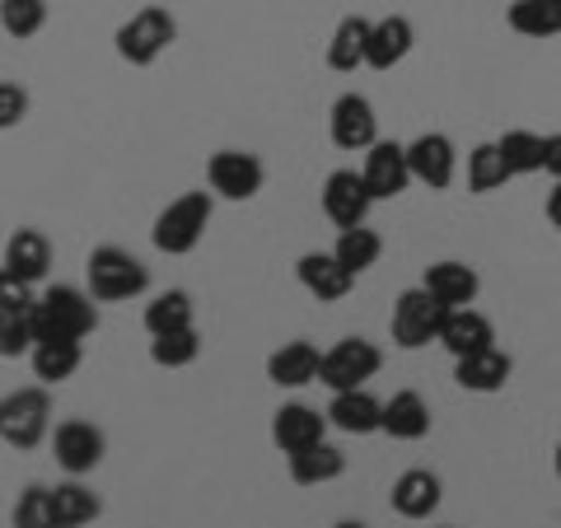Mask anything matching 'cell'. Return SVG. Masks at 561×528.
<instances>
[{
    "label": "cell",
    "mask_w": 561,
    "mask_h": 528,
    "mask_svg": "<svg viewBox=\"0 0 561 528\" xmlns=\"http://www.w3.org/2000/svg\"><path fill=\"white\" fill-rule=\"evenodd\" d=\"M33 323H38V342H84L99 328L94 295L80 286H51L38 295Z\"/></svg>",
    "instance_id": "6da1fadb"
},
{
    "label": "cell",
    "mask_w": 561,
    "mask_h": 528,
    "mask_svg": "<svg viewBox=\"0 0 561 528\" xmlns=\"http://www.w3.org/2000/svg\"><path fill=\"white\" fill-rule=\"evenodd\" d=\"M84 280H90V295L99 305H117V299H136L150 286V272L127 253V249H94L84 262Z\"/></svg>",
    "instance_id": "7a4b0ae2"
},
{
    "label": "cell",
    "mask_w": 561,
    "mask_h": 528,
    "mask_svg": "<svg viewBox=\"0 0 561 528\" xmlns=\"http://www.w3.org/2000/svg\"><path fill=\"white\" fill-rule=\"evenodd\" d=\"M449 319V305H440L426 286H412V290H402L393 299V342L402 351H416V346H431V342H440V328Z\"/></svg>",
    "instance_id": "3957f363"
},
{
    "label": "cell",
    "mask_w": 561,
    "mask_h": 528,
    "mask_svg": "<svg viewBox=\"0 0 561 528\" xmlns=\"http://www.w3.org/2000/svg\"><path fill=\"white\" fill-rule=\"evenodd\" d=\"M210 225V197L206 192H183L179 202H169L154 220V249L169 253V257H183L202 243Z\"/></svg>",
    "instance_id": "277c9868"
},
{
    "label": "cell",
    "mask_w": 561,
    "mask_h": 528,
    "mask_svg": "<svg viewBox=\"0 0 561 528\" xmlns=\"http://www.w3.org/2000/svg\"><path fill=\"white\" fill-rule=\"evenodd\" d=\"M47 426H51L47 389H20V393H10L5 402H0V435H5L10 449H20V454L38 449Z\"/></svg>",
    "instance_id": "5b68a950"
},
{
    "label": "cell",
    "mask_w": 561,
    "mask_h": 528,
    "mask_svg": "<svg viewBox=\"0 0 561 528\" xmlns=\"http://www.w3.org/2000/svg\"><path fill=\"white\" fill-rule=\"evenodd\" d=\"M173 38H179L173 14L160 10V5H146V10H136L131 20L117 28V57L131 61V66H150V61H160V51Z\"/></svg>",
    "instance_id": "8992f818"
},
{
    "label": "cell",
    "mask_w": 561,
    "mask_h": 528,
    "mask_svg": "<svg viewBox=\"0 0 561 528\" xmlns=\"http://www.w3.org/2000/svg\"><path fill=\"white\" fill-rule=\"evenodd\" d=\"M379 346L365 342V337H342L332 351H323V375L319 383H328L332 393H346V389H365V379L379 375Z\"/></svg>",
    "instance_id": "52a82bcc"
},
{
    "label": "cell",
    "mask_w": 561,
    "mask_h": 528,
    "mask_svg": "<svg viewBox=\"0 0 561 528\" xmlns=\"http://www.w3.org/2000/svg\"><path fill=\"white\" fill-rule=\"evenodd\" d=\"M206 179H210V192H220L225 202H249L267 183V169L249 150H216L206 164Z\"/></svg>",
    "instance_id": "ba28073f"
},
{
    "label": "cell",
    "mask_w": 561,
    "mask_h": 528,
    "mask_svg": "<svg viewBox=\"0 0 561 528\" xmlns=\"http://www.w3.org/2000/svg\"><path fill=\"white\" fill-rule=\"evenodd\" d=\"M370 206H375V192H370V183H365V173H356V169L328 173V183H323V216L337 225V230H356V225H365Z\"/></svg>",
    "instance_id": "9c48e42d"
},
{
    "label": "cell",
    "mask_w": 561,
    "mask_h": 528,
    "mask_svg": "<svg viewBox=\"0 0 561 528\" xmlns=\"http://www.w3.org/2000/svg\"><path fill=\"white\" fill-rule=\"evenodd\" d=\"M103 449H108V439L94 421H61L57 431H51V454H57V463L70 472V478H84V472H94L103 463Z\"/></svg>",
    "instance_id": "30bf717a"
},
{
    "label": "cell",
    "mask_w": 561,
    "mask_h": 528,
    "mask_svg": "<svg viewBox=\"0 0 561 528\" xmlns=\"http://www.w3.org/2000/svg\"><path fill=\"white\" fill-rule=\"evenodd\" d=\"M33 309H38V299L28 295V286H10L5 280V295H0V356L5 360H14V356H24V351L38 346Z\"/></svg>",
    "instance_id": "8fae6325"
},
{
    "label": "cell",
    "mask_w": 561,
    "mask_h": 528,
    "mask_svg": "<svg viewBox=\"0 0 561 528\" xmlns=\"http://www.w3.org/2000/svg\"><path fill=\"white\" fill-rule=\"evenodd\" d=\"M328 127H332V146L337 150H370L379 140V117L365 94H342L332 103Z\"/></svg>",
    "instance_id": "7c38bea8"
},
{
    "label": "cell",
    "mask_w": 561,
    "mask_h": 528,
    "mask_svg": "<svg viewBox=\"0 0 561 528\" xmlns=\"http://www.w3.org/2000/svg\"><path fill=\"white\" fill-rule=\"evenodd\" d=\"M365 183H370L375 202H393L398 192H408L412 183V164H408V146H398V140H375L370 150H365Z\"/></svg>",
    "instance_id": "4fadbf2b"
},
{
    "label": "cell",
    "mask_w": 561,
    "mask_h": 528,
    "mask_svg": "<svg viewBox=\"0 0 561 528\" xmlns=\"http://www.w3.org/2000/svg\"><path fill=\"white\" fill-rule=\"evenodd\" d=\"M408 164H412V179L426 183L431 192H445L459 173V154H454V140L440 131H426L408 146Z\"/></svg>",
    "instance_id": "5bb4252c"
},
{
    "label": "cell",
    "mask_w": 561,
    "mask_h": 528,
    "mask_svg": "<svg viewBox=\"0 0 561 528\" xmlns=\"http://www.w3.org/2000/svg\"><path fill=\"white\" fill-rule=\"evenodd\" d=\"M323 431H328V412H313L305 402H286V408H276V416H272V439L286 459L309 445H323Z\"/></svg>",
    "instance_id": "9a60e30c"
},
{
    "label": "cell",
    "mask_w": 561,
    "mask_h": 528,
    "mask_svg": "<svg viewBox=\"0 0 561 528\" xmlns=\"http://www.w3.org/2000/svg\"><path fill=\"white\" fill-rule=\"evenodd\" d=\"M51 267V243L43 230H14L5 243V280L10 286H33Z\"/></svg>",
    "instance_id": "2e32d148"
},
{
    "label": "cell",
    "mask_w": 561,
    "mask_h": 528,
    "mask_svg": "<svg viewBox=\"0 0 561 528\" xmlns=\"http://www.w3.org/2000/svg\"><path fill=\"white\" fill-rule=\"evenodd\" d=\"M295 276H300V286L323 299V305H332V299H346V290L356 286V272L342 267L337 253H305L300 262H295Z\"/></svg>",
    "instance_id": "e0dca14e"
},
{
    "label": "cell",
    "mask_w": 561,
    "mask_h": 528,
    "mask_svg": "<svg viewBox=\"0 0 561 528\" xmlns=\"http://www.w3.org/2000/svg\"><path fill=\"white\" fill-rule=\"evenodd\" d=\"M440 501H445V486L426 468H408L389 491V505L402 519H431L435 509H440Z\"/></svg>",
    "instance_id": "ac0fdd59"
},
{
    "label": "cell",
    "mask_w": 561,
    "mask_h": 528,
    "mask_svg": "<svg viewBox=\"0 0 561 528\" xmlns=\"http://www.w3.org/2000/svg\"><path fill=\"white\" fill-rule=\"evenodd\" d=\"M440 346L449 351L454 360L478 356V351L496 346V328H491L486 313H478L472 305H468V309H449V319H445V328H440Z\"/></svg>",
    "instance_id": "d6986e66"
},
{
    "label": "cell",
    "mask_w": 561,
    "mask_h": 528,
    "mask_svg": "<svg viewBox=\"0 0 561 528\" xmlns=\"http://www.w3.org/2000/svg\"><path fill=\"white\" fill-rule=\"evenodd\" d=\"M319 375H323V356L313 342H286L267 356V379L276 389H305V383H313Z\"/></svg>",
    "instance_id": "ffe728a7"
},
{
    "label": "cell",
    "mask_w": 561,
    "mask_h": 528,
    "mask_svg": "<svg viewBox=\"0 0 561 528\" xmlns=\"http://www.w3.org/2000/svg\"><path fill=\"white\" fill-rule=\"evenodd\" d=\"M421 286H426V290L440 299V305H449V309H468L472 299H478L482 280H478V272H472L468 262L445 257V262H431L426 276H421Z\"/></svg>",
    "instance_id": "44dd1931"
},
{
    "label": "cell",
    "mask_w": 561,
    "mask_h": 528,
    "mask_svg": "<svg viewBox=\"0 0 561 528\" xmlns=\"http://www.w3.org/2000/svg\"><path fill=\"white\" fill-rule=\"evenodd\" d=\"M511 369L515 365L501 346H486L478 356L454 360V379H459V389H468V393H501L505 383H511Z\"/></svg>",
    "instance_id": "7402d4cb"
},
{
    "label": "cell",
    "mask_w": 561,
    "mask_h": 528,
    "mask_svg": "<svg viewBox=\"0 0 561 528\" xmlns=\"http://www.w3.org/2000/svg\"><path fill=\"white\" fill-rule=\"evenodd\" d=\"M328 421L346 435H375L383 431V402L370 398L365 389H346V393H332L328 402Z\"/></svg>",
    "instance_id": "603a6c76"
},
{
    "label": "cell",
    "mask_w": 561,
    "mask_h": 528,
    "mask_svg": "<svg viewBox=\"0 0 561 528\" xmlns=\"http://www.w3.org/2000/svg\"><path fill=\"white\" fill-rule=\"evenodd\" d=\"M412 24L402 20V14H389V20H379L370 28V47H365V66L370 70H393L402 57L412 51Z\"/></svg>",
    "instance_id": "cb8c5ba5"
},
{
    "label": "cell",
    "mask_w": 561,
    "mask_h": 528,
    "mask_svg": "<svg viewBox=\"0 0 561 528\" xmlns=\"http://www.w3.org/2000/svg\"><path fill=\"white\" fill-rule=\"evenodd\" d=\"M383 435H393V439H426L431 435V408H426V398L412 393V389L393 393L389 402H383Z\"/></svg>",
    "instance_id": "d4e9b609"
},
{
    "label": "cell",
    "mask_w": 561,
    "mask_h": 528,
    "mask_svg": "<svg viewBox=\"0 0 561 528\" xmlns=\"http://www.w3.org/2000/svg\"><path fill=\"white\" fill-rule=\"evenodd\" d=\"M346 472V454L337 445H309L300 454H290V482L295 486H323V482H337Z\"/></svg>",
    "instance_id": "484cf974"
},
{
    "label": "cell",
    "mask_w": 561,
    "mask_h": 528,
    "mask_svg": "<svg viewBox=\"0 0 561 528\" xmlns=\"http://www.w3.org/2000/svg\"><path fill=\"white\" fill-rule=\"evenodd\" d=\"M370 20L360 14H346V20L332 28V43H328V66L332 70H356L365 66V47H370Z\"/></svg>",
    "instance_id": "4316f807"
},
{
    "label": "cell",
    "mask_w": 561,
    "mask_h": 528,
    "mask_svg": "<svg viewBox=\"0 0 561 528\" xmlns=\"http://www.w3.org/2000/svg\"><path fill=\"white\" fill-rule=\"evenodd\" d=\"M183 328H197V309H192L187 290H164V295H154L146 305V332H150V337L183 332Z\"/></svg>",
    "instance_id": "83f0119b"
},
{
    "label": "cell",
    "mask_w": 561,
    "mask_h": 528,
    "mask_svg": "<svg viewBox=\"0 0 561 528\" xmlns=\"http://www.w3.org/2000/svg\"><path fill=\"white\" fill-rule=\"evenodd\" d=\"M505 20H511V28L524 33V38H557L561 0H515V5L505 10Z\"/></svg>",
    "instance_id": "f1b7e54d"
},
{
    "label": "cell",
    "mask_w": 561,
    "mask_h": 528,
    "mask_svg": "<svg viewBox=\"0 0 561 528\" xmlns=\"http://www.w3.org/2000/svg\"><path fill=\"white\" fill-rule=\"evenodd\" d=\"M80 360H84L80 342H38L33 346V375L43 383H66L80 369Z\"/></svg>",
    "instance_id": "f546056e"
},
{
    "label": "cell",
    "mask_w": 561,
    "mask_h": 528,
    "mask_svg": "<svg viewBox=\"0 0 561 528\" xmlns=\"http://www.w3.org/2000/svg\"><path fill=\"white\" fill-rule=\"evenodd\" d=\"M511 179H515V173H511V164H505V154H501L496 140L472 146V154H468V187L472 192H496L501 183H511Z\"/></svg>",
    "instance_id": "4dcf8cb0"
},
{
    "label": "cell",
    "mask_w": 561,
    "mask_h": 528,
    "mask_svg": "<svg viewBox=\"0 0 561 528\" xmlns=\"http://www.w3.org/2000/svg\"><path fill=\"white\" fill-rule=\"evenodd\" d=\"M57 519H61V528H84V524H94L99 515H103V501L94 496L84 482H61L57 491Z\"/></svg>",
    "instance_id": "1f68e13d"
},
{
    "label": "cell",
    "mask_w": 561,
    "mask_h": 528,
    "mask_svg": "<svg viewBox=\"0 0 561 528\" xmlns=\"http://www.w3.org/2000/svg\"><path fill=\"white\" fill-rule=\"evenodd\" d=\"M342 257V267H351V272H370L375 262H379V253H383V239L375 234V230H365V225H356V230H342L337 234V249H332Z\"/></svg>",
    "instance_id": "d6a6232c"
},
{
    "label": "cell",
    "mask_w": 561,
    "mask_h": 528,
    "mask_svg": "<svg viewBox=\"0 0 561 528\" xmlns=\"http://www.w3.org/2000/svg\"><path fill=\"white\" fill-rule=\"evenodd\" d=\"M496 146L505 154V164H511V173H538L542 160H548V136H534V131H505Z\"/></svg>",
    "instance_id": "836d02e7"
},
{
    "label": "cell",
    "mask_w": 561,
    "mask_h": 528,
    "mask_svg": "<svg viewBox=\"0 0 561 528\" xmlns=\"http://www.w3.org/2000/svg\"><path fill=\"white\" fill-rule=\"evenodd\" d=\"M10 524L14 528H61L57 519V496H51L47 486H28L20 501L10 509Z\"/></svg>",
    "instance_id": "e575fe53"
},
{
    "label": "cell",
    "mask_w": 561,
    "mask_h": 528,
    "mask_svg": "<svg viewBox=\"0 0 561 528\" xmlns=\"http://www.w3.org/2000/svg\"><path fill=\"white\" fill-rule=\"evenodd\" d=\"M202 356V337H197V328H183V332H164V337H154L150 342V360L160 365V369H183Z\"/></svg>",
    "instance_id": "d590c367"
},
{
    "label": "cell",
    "mask_w": 561,
    "mask_h": 528,
    "mask_svg": "<svg viewBox=\"0 0 561 528\" xmlns=\"http://www.w3.org/2000/svg\"><path fill=\"white\" fill-rule=\"evenodd\" d=\"M0 24H5L10 38H33L47 24V5L43 0H5L0 5Z\"/></svg>",
    "instance_id": "8d00e7d4"
},
{
    "label": "cell",
    "mask_w": 561,
    "mask_h": 528,
    "mask_svg": "<svg viewBox=\"0 0 561 528\" xmlns=\"http://www.w3.org/2000/svg\"><path fill=\"white\" fill-rule=\"evenodd\" d=\"M24 113H28V94L14 80H5V84H0V127H14V122H24Z\"/></svg>",
    "instance_id": "74e56055"
},
{
    "label": "cell",
    "mask_w": 561,
    "mask_h": 528,
    "mask_svg": "<svg viewBox=\"0 0 561 528\" xmlns=\"http://www.w3.org/2000/svg\"><path fill=\"white\" fill-rule=\"evenodd\" d=\"M542 169L561 183V136H548V160H542Z\"/></svg>",
    "instance_id": "f35d334b"
},
{
    "label": "cell",
    "mask_w": 561,
    "mask_h": 528,
    "mask_svg": "<svg viewBox=\"0 0 561 528\" xmlns=\"http://www.w3.org/2000/svg\"><path fill=\"white\" fill-rule=\"evenodd\" d=\"M548 220L557 225V230H561V183L548 192Z\"/></svg>",
    "instance_id": "ab89813d"
},
{
    "label": "cell",
    "mask_w": 561,
    "mask_h": 528,
    "mask_svg": "<svg viewBox=\"0 0 561 528\" xmlns=\"http://www.w3.org/2000/svg\"><path fill=\"white\" fill-rule=\"evenodd\" d=\"M332 528H365L360 519H342V524H332Z\"/></svg>",
    "instance_id": "60d3db41"
},
{
    "label": "cell",
    "mask_w": 561,
    "mask_h": 528,
    "mask_svg": "<svg viewBox=\"0 0 561 528\" xmlns=\"http://www.w3.org/2000/svg\"><path fill=\"white\" fill-rule=\"evenodd\" d=\"M552 468H557V478H561V445H557V454H552Z\"/></svg>",
    "instance_id": "b9f144b4"
}]
</instances>
